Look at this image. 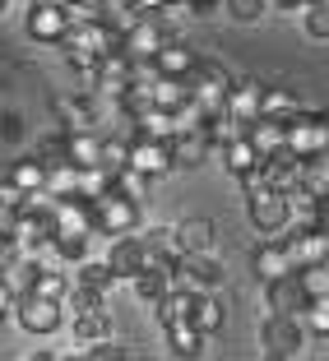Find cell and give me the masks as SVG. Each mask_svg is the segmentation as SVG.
Masks as SVG:
<instances>
[{"instance_id": "obj_1", "label": "cell", "mask_w": 329, "mask_h": 361, "mask_svg": "<svg viewBox=\"0 0 329 361\" xmlns=\"http://www.w3.org/2000/svg\"><path fill=\"white\" fill-rule=\"evenodd\" d=\"M246 218H251V227L260 236H283L292 227V218H297V204H292V195L265 185V190L246 195Z\"/></svg>"}, {"instance_id": "obj_2", "label": "cell", "mask_w": 329, "mask_h": 361, "mask_svg": "<svg viewBox=\"0 0 329 361\" xmlns=\"http://www.w3.org/2000/svg\"><path fill=\"white\" fill-rule=\"evenodd\" d=\"M70 28H75V14L65 0H32L23 10V32L42 47H61L70 37Z\"/></svg>"}, {"instance_id": "obj_3", "label": "cell", "mask_w": 329, "mask_h": 361, "mask_svg": "<svg viewBox=\"0 0 329 361\" xmlns=\"http://www.w3.org/2000/svg\"><path fill=\"white\" fill-rule=\"evenodd\" d=\"M311 329L301 315H278V310H269L265 324H260V348H265V357L283 361V357H297L301 348H306Z\"/></svg>"}, {"instance_id": "obj_4", "label": "cell", "mask_w": 329, "mask_h": 361, "mask_svg": "<svg viewBox=\"0 0 329 361\" xmlns=\"http://www.w3.org/2000/svg\"><path fill=\"white\" fill-rule=\"evenodd\" d=\"M232 84H237V79L227 75V65H223V61H200V65H195V75H191V93H195V102H200L209 116L227 111Z\"/></svg>"}, {"instance_id": "obj_5", "label": "cell", "mask_w": 329, "mask_h": 361, "mask_svg": "<svg viewBox=\"0 0 329 361\" xmlns=\"http://www.w3.org/2000/svg\"><path fill=\"white\" fill-rule=\"evenodd\" d=\"M139 209H144L139 200H130V195H121V190H107L102 200H93L97 236H126V232H139Z\"/></svg>"}, {"instance_id": "obj_6", "label": "cell", "mask_w": 329, "mask_h": 361, "mask_svg": "<svg viewBox=\"0 0 329 361\" xmlns=\"http://www.w3.org/2000/svg\"><path fill=\"white\" fill-rule=\"evenodd\" d=\"M130 167H139L144 176H167L177 171V158H172V139L162 135H149V130H135L130 135Z\"/></svg>"}, {"instance_id": "obj_7", "label": "cell", "mask_w": 329, "mask_h": 361, "mask_svg": "<svg viewBox=\"0 0 329 361\" xmlns=\"http://www.w3.org/2000/svg\"><path fill=\"white\" fill-rule=\"evenodd\" d=\"M14 319H19V329H23V334H37V338H47V334L61 329L65 301L42 297V292H23V301H19V310H14Z\"/></svg>"}, {"instance_id": "obj_8", "label": "cell", "mask_w": 329, "mask_h": 361, "mask_svg": "<svg viewBox=\"0 0 329 361\" xmlns=\"http://www.w3.org/2000/svg\"><path fill=\"white\" fill-rule=\"evenodd\" d=\"M287 144L301 153V158H316L329 149V116L325 111H297L287 121Z\"/></svg>"}, {"instance_id": "obj_9", "label": "cell", "mask_w": 329, "mask_h": 361, "mask_svg": "<svg viewBox=\"0 0 329 361\" xmlns=\"http://www.w3.org/2000/svg\"><path fill=\"white\" fill-rule=\"evenodd\" d=\"M167 37H172V28L158 19V10H144V19H139L121 42H126V51L135 56V61H153V56L167 47Z\"/></svg>"}, {"instance_id": "obj_10", "label": "cell", "mask_w": 329, "mask_h": 361, "mask_svg": "<svg viewBox=\"0 0 329 361\" xmlns=\"http://www.w3.org/2000/svg\"><path fill=\"white\" fill-rule=\"evenodd\" d=\"M311 301H316V297L306 292V283H301L297 269L283 274V278H274V283H265V306L278 310V315H306Z\"/></svg>"}, {"instance_id": "obj_11", "label": "cell", "mask_w": 329, "mask_h": 361, "mask_svg": "<svg viewBox=\"0 0 329 361\" xmlns=\"http://www.w3.org/2000/svg\"><path fill=\"white\" fill-rule=\"evenodd\" d=\"M251 269L260 283H274V278L292 274L297 269V255H292V245L283 241V236H265V241L255 245V255H251Z\"/></svg>"}, {"instance_id": "obj_12", "label": "cell", "mask_w": 329, "mask_h": 361, "mask_svg": "<svg viewBox=\"0 0 329 361\" xmlns=\"http://www.w3.org/2000/svg\"><path fill=\"white\" fill-rule=\"evenodd\" d=\"M107 259H112V269H116L121 283H135V278L144 274V264H153L149 250H144V236H139V232L112 236V250H107Z\"/></svg>"}, {"instance_id": "obj_13", "label": "cell", "mask_w": 329, "mask_h": 361, "mask_svg": "<svg viewBox=\"0 0 329 361\" xmlns=\"http://www.w3.org/2000/svg\"><path fill=\"white\" fill-rule=\"evenodd\" d=\"M223 259L213 255V250H195V255H186V264H181V283L195 287V292H218L223 287Z\"/></svg>"}, {"instance_id": "obj_14", "label": "cell", "mask_w": 329, "mask_h": 361, "mask_svg": "<svg viewBox=\"0 0 329 361\" xmlns=\"http://www.w3.org/2000/svg\"><path fill=\"white\" fill-rule=\"evenodd\" d=\"M177 283H181V269L177 264H158V259H153V264H144V274L130 283V292H135L144 306H158Z\"/></svg>"}, {"instance_id": "obj_15", "label": "cell", "mask_w": 329, "mask_h": 361, "mask_svg": "<svg viewBox=\"0 0 329 361\" xmlns=\"http://www.w3.org/2000/svg\"><path fill=\"white\" fill-rule=\"evenodd\" d=\"M213 149H218V144H213L209 126H200V130H181V135L172 139V158H177V167H181V171H195V167H204Z\"/></svg>"}, {"instance_id": "obj_16", "label": "cell", "mask_w": 329, "mask_h": 361, "mask_svg": "<svg viewBox=\"0 0 329 361\" xmlns=\"http://www.w3.org/2000/svg\"><path fill=\"white\" fill-rule=\"evenodd\" d=\"M200 61H204V56L195 51V47H186L181 37H167V47L153 56V70H158V75H167V79H191Z\"/></svg>"}, {"instance_id": "obj_17", "label": "cell", "mask_w": 329, "mask_h": 361, "mask_svg": "<svg viewBox=\"0 0 329 361\" xmlns=\"http://www.w3.org/2000/svg\"><path fill=\"white\" fill-rule=\"evenodd\" d=\"M5 180H10L14 190H47V180H52V167H47L42 158H37V149L32 153H19V158L5 167Z\"/></svg>"}, {"instance_id": "obj_18", "label": "cell", "mask_w": 329, "mask_h": 361, "mask_svg": "<svg viewBox=\"0 0 329 361\" xmlns=\"http://www.w3.org/2000/svg\"><path fill=\"white\" fill-rule=\"evenodd\" d=\"M144 250H149V259H158V264H186V245H181V232L177 227H144Z\"/></svg>"}, {"instance_id": "obj_19", "label": "cell", "mask_w": 329, "mask_h": 361, "mask_svg": "<svg viewBox=\"0 0 329 361\" xmlns=\"http://www.w3.org/2000/svg\"><path fill=\"white\" fill-rule=\"evenodd\" d=\"M102 144L107 130H65V149L75 167H102Z\"/></svg>"}, {"instance_id": "obj_20", "label": "cell", "mask_w": 329, "mask_h": 361, "mask_svg": "<svg viewBox=\"0 0 329 361\" xmlns=\"http://www.w3.org/2000/svg\"><path fill=\"white\" fill-rule=\"evenodd\" d=\"M195 301H200V292H195V287H186V283H177L167 297L153 306V319H158L162 329H167V324H181V319L195 315Z\"/></svg>"}, {"instance_id": "obj_21", "label": "cell", "mask_w": 329, "mask_h": 361, "mask_svg": "<svg viewBox=\"0 0 329 361\" xmlns=\"http://www.w3.org/2000/svg\"><path fill=\"white\" fill-rule=\"evenodd\" d=\"M265 93H269V84H260L255 75L237 79V84H232V97H227V111H237V116L255 121L260 111H265Z\"/></svg>"}, {"instance_id": "obj_22", "label": "cell", "mask_w": 329, "mask_h": 361, "mask_svg": "<svg viewBox=\"0 0 329 361\" xmlns=\"http://www.w3.org/2000/svg\"><path fill=\"white\" fill-rule=\"evenodd\" d=\"M218 153H223L227 171H232L237 180H241V176H251V171H260V167H265V153L255 149V139H251V135L232 139V144H227V149H218Z\"/></svg>"}, {"instance_id": "obj_23", "label": "cell", "mask_w": 329, "mask_h": 361, "mask_svg": "<svg viewBox=\"0 0 329 361\" xmlns=\"http://www.w3.org/2000/svg\"><path fill=\"white\" fill-rule=\"evenodd\" d=\"M162 334H167V352H172V357H200V352H204V338H209V334H204L195 319L167 324Z\"/></svg>"}, {"instance_id": "obj_24", "label": "cell", "mask_w": 329, "mask_h": 361, "mask_svg": "<svg viewBox=\"0 0 329 361\" xmlns=\"http://www.w3.org/2000/svg\"><path fill=\"white\" fill-rule=\"evenodd\" d=\"M246 135H251V139H255V149H260V153L269 158V153H278V149L287 144V121L265 116V111H260V116H255L251 126H246Z\"/></svg>"}, {"instance_id": "obj_25", "label": "cell", "mask_w": 329, "mask_h": 361, "mask_svg": "<svg viewBox=\"0 0 329 361\" xmlns=\"http://www.w3.org/2000/svg\"><path fill=\"white\" fill-rule=\"evenodd\" d=\"M97 19L116 32V37H126V32L144 19V10H139L135 0H97Z\"/></svg>"}, {"instance_id": "obj_26", "label": "cell", "mask_w": 329, "mask_h": 361, "mask_svg": "<svg viewBox=\"0 0 329 361\" xmlns=\"http://www.w3.org/2000/svg\"><path fill=\"white\" fill-rule=\"evenodd\" d=\"M102 338H112V310H107V306L75 315V343H79V348H88V343H102Z\"/></svg>"}, {"instance_id": "obj_27", "label": "cell", "mask_w": 329, "mask_h": 361, "mask_svg": "<svg viewBox=\"0 0 329 361\" xmlns=\"http://www.w3.org/2000/svg\"><path fill=\"white\" fill-rule=\"evenodd\" d=\"M75 283H84V287H97V292H112V287H116L121 283V278H116V269H112V259H93V255H88L84 259V264H75Z\"/></svg>"}, {"instance_id": "obj_28", "label": "cell", "mask_w": 329, "mask_h": 361, "mask_svg": "<svg viewBox=\"0 0 329 361\" xmlns=\"http://www.w3.org/2000/svg\"><path fill=\"white\" fill-rule=\"evenodd\" d=\"M297 111H306L297 97V88H287V84H274L265 93V116H278V121H292Z\"/></svg>"}, {"instance_id": "obj_29", "label": "cell", "mask_w": 329, "mask_h": 361, "mask_svg": "<svg viewBox=\"0 0 329 361\" xmlns=\"http://www.w3.org/2000/svg\"><path fill=\"white\" fill-rule=\"evenodd\" d=\"M177 232H181V245H186V255H195V250H213V236H218V227H213L209 218H186Z\"/></svg>"}, {"instance_id": "obj_30", "label": "cell", "mask_w": 329, "mask_h": 361, "mask_svg": "<svg viewBox=\"0 0 329 361\" xmlns=\"http://www.w3.org/2000/svg\"><path fill=\"white\" fill-rule=\"evenodd\" d=\"M301 185H306L316 200L329 195V149L316 153V158H301Z\"/></svg>"}, {"instance_id": "obj_31", "label": "cell", "mask_w": 329, "mask_h": 361, "mask_svg": "<svg viewBox=\"0 0 329 361\" xmlns=\"http://www.w3.org/2000/svg\"><path fill=\"white\" fill-rule=\"evenodd\" d=\"M191 319L200 324L204 334H218V329H223V319H227V306L213 297V292H200V301H195V315H191Z\"/></svg>"}, {"instance_id": "obj_32", "label": "cell", "mask_w": 329, "mask_h": 361, "mask_svg": "<svg viewBox=\"0 0 329 361\" xmlns=\"http://www.w3.org/2000/svg\"><path fill=\"white\" fill-rule=\"evenodd\" d=\"M246 126H251V121L237 116V111H218V116H209V135H213V144H218V149H227L232 139H241Z\"/></svg>"}, {"instance_id": "obj_33", "label": "cell", "mask_w": 329, "mask_h": 361, "mask_svg": "<svg viewBox=\"0 0 329 361\" xmlns=\"http://www.w3.org/2000/svg\"><path fill=\"white\" fill-rule=\"evenodd\" d=\"M93 236L97 232H61L56 241H61V255H65V264L75 269V264H84L88 255H93Z\"/></svg>"}, {"instance_id": "obj_34", "label": "cell", "mask_w": 329, "mask_h": 361, "mask_svg": "<svg viewBox=\"0 0 329 361\" xmlns=\"http://www.w3.org/2000/svg\"><path fill=\"white\" fill-rule=\"evenodd\" d=\"M186 102H195L191 79H167V75H162V79H158V106H167V111H181Z\"/></svg>"}, {"instance_id": "obj_35", "label": "cell", "mask_w": 329, "mask_h": 361, "mask_svg": "<svg viewBox=\"0 0 329 361\" xmlns=\"http://www.w3.org/2000/svg\"><path fill=\"white\" fill-rule=\"evenodd\" d=\"M301 28H306V37H316V42H329V0H311L306 14H301Z\"/></svg>"}, {"instance_id": "obj_36", "label": "cell", "mask_w": 329, "mask_h": 361, "mask_svg": "<svg viewBox=\"0 0 329 361\" xmlns=\"http://www.w3.org/2000/svg\"><path fill=\"white\" fill-rule=\"evenodd\" d=\"M97 306H107V292L84 287V283H75V287H70V297H65V310H70V315H84V310H97Z\"/></svg>"}, {"instance_id": "obj_37", "label": "cell", "mask_w": 329, "mask_h": 361, "mask_svg": "<svg viewBox=\"0 0 329 361\" xmlns=\"http://www.w3.org/2000/svg\"><path fill=\"white\" fill-rule=\"evenodd\" d=\"M297 274H301V283H306V292H311V297H329V259L301 264Z\"/></svg>"}, {"instance_id": "obj_38", "label": "cell", "mask_w": 329, "mask_h": 361, "mask_svg": "<svg viewBox=\"0 0 329 361\" xmlns=\"http://www.w3.org/2000/svg\"><path fill=\"white\" fill-rule=\"evenodd\" d=\"M223 5H227V14L241 19V23H255V19H265V14L274 10V0H223Z\"/></svg>"}, {"instance_id": "obj_39", "label": "cell", "mask_w": 329, "mask_h": 361, "mask_svg": "<svg viewBox=\"0 0 329 361\" xmlns=\"http://www.w3.org/2000/svg\"><path fill=\"white\" fill-rule=\"evenodd\" d=\"M306 329H311V338H329V297H316L306 306Z\"/></svg>"}, {"instance_id": "obj_40", "label": "cell", "mask_w": 329, "mask_h": 361, "mask_svg": "<svg viewBox=\"0 0 329 361\" xmlns=\"http://www.w3.org/2000/svg\"><path fill=\"white\" fill-rule=\"evenodd\" d=\"M88 357L93 361H116V357H126V348H121V343H112V338H102V343H88Z\"/></svg>"}, {"instance_id": "obj_41", "label": "cell", "mask_w": 329, "mask_h": 361, "mask_svg": "<svg viewBox=\"0 0 329 361\" xmlns=\"http://www.w3.org/2000/svg\"><path fill=\"white\" fill-rule=\"evenodd\" d=\"M186 10H191V19H209L218 10V0H186Z\"/></svg>"}, {"instance_id": "obj_42", "label": "cell", "mask_w": 329, "mask_h": 361, "mask_svg": "<svg viewBox=\"0 0 329 361\" xmlns=\"http://www.w3.org/2000/svg\"><path fill=\"white\" fill-rule=\"evenodd\" d=\"M306 5H311V0H274L278 14H306Z\"/></svg>"}, {"instance_id": "obj_43", "label": "cell", "mask_w": 329, "mask_h": 361, "mask_svg": "<svg viewBox=\"0 0 329 361\" xmlns=\"http://www.w3.org/2000/svg\"><path fill=\"white\" fill-rule=\"evenodd\" d=\"M19 130H23V121L10 111V116H5V139H10V144H19Z\"/></svg>"}, {"instance_id": "obj_44", "label": "cell", "mask_w": 329, "mask_h": 361, "mask_svg": "<svg viewBox=\"0 0 329 361\" xmlns=\"http://www.w3.org/2000/svg\"><path fill=\"white\" fill-rule=\"evenodd\" d=\"M316 218H320V227H329V195L316 204Z\"/></svg>"}, {"instance_id": "obj_45", "label": "cell", "mask_w": 329, "mask_h": 361, "mask_svg": "<svg viewBox=\"0 0 329 361\" xmlns=\"http://www.w3.org/2000/svg\"><path fill=\"white\" fill-rule=\"evenodd\" d=\"M135 5H139V10H158L162 0H135Z\"/></svg>"}, {"instance_id": "obj_46", "label": "cell", "mask_w": 329, "mask_h": 361, "mask_svg": "<svg viewBox=\"0 0 329 361\" xmlns=\"http://www.w3.org/2000/svg\"><path fill=\"white\" fill-rule=\"evenodd\" d=\"M162 5H186V0H162Z\"/></svg>"}]
</instances>
